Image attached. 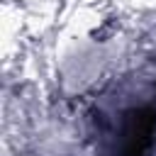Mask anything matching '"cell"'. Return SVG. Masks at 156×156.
I'll use <instances>...</instances> for the list:
<instances>
[{
	"mask_svg": "<svg viewBox=\"0 0 156 156\" xmlns=\"http://www.w3.org/2000/svg\"><path fill=\"white\" fill-rule=\"evenodd\" d=\"M95 149L100 156H154L156 146V80L146 95L132 102L122 98L98 107Z\"/></svg>",
	"mask_w": 156,
	"mask_h": 156,
	"instance_id": "6da1fadb",
	"label": "cell"
}]
</instances>
